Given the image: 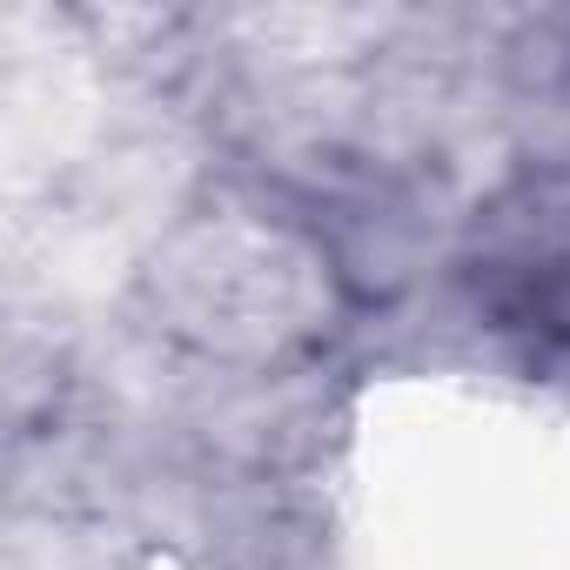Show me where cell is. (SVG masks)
Instances as JSON below:
<instances>
[{
    "label": "cell",
    "mask_w": 570,
    "mask_h": 570,
    "mask_svg": "<svg viewBox=\"0 0 570 570\" xmlns=\"http://www.w3.org/2000/svg\"><path fill=\"white\" fill-rule=\"evenodd\" d=\"M456 275L490 330L570 350V161L503 175L463 222Z\"/></svg>",
    "instance_id": "6da1fadb"
}]
</instances>
